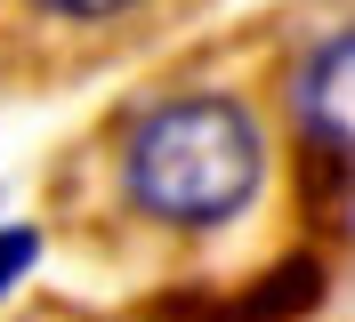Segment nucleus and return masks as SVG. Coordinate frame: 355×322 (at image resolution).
<instances>
[{
	"label": "nucleus",
	"mask_w": 355,
	"mask_h": 322,
	"mask_svg": "<svg viewBox=\"0 0 355 322\" xmlns=\"http://www.w3.org/2000/svg\"><path fill=\"white\" fill-rule=\"evenodd\" d=\"M33 258H41V234L33 226H0V298L33 274Z\"/></svg>",
	"instance_id": "obj_4"
},
{
	"label": "nucleus",
	"mask_w": 355,
	"mask_h": 322,
	"mask_svg": "<svg viewBox=\"0 0 355 322\" xmlns=\"http://www.w3.org/2000/svg\"><path fill=\"white\" fill-rule=\"evenodd\" d=\"M266 186V129L226 89L162 97L121 137V193L137 217L170 234H218L259 202Z\"/></svg>",
	"instance_id": "obj_1"
},
{
	"label": "nucleus",
	"mask_w": 355,
	"mask_h": 322,
	"mask_svg": "<svg viewBox=\"0 0 355 322\" xmlns=\"http://www.w3.org/2000/svg\"><path fill=\"white\" fill-rule=\"evenodd\" d=\"M315 298H323V258H283L275 274H259V290L210 306L202 322H299Z\"/></svg>",
	"instance_id": "obj_3"
},
{
	"label": "nucleus",
	"mask_w": 355,
	"mask_h": 322,
	"mask_svg": "<svg viewBox=\"0 0 355 322\" xmlns=\"http://www.w3.org/2000/svg\"><path fill=\"white\" fill-rule=\"evenodd\" d=\"M41 17L57 24H113V17H130V8H146V0H33Z\"/></svg>",
	"instance_id": "obj_5"
},
{
	"label": "nucleus",
	"mask_w": 355,
	"mask_h": 322,
	"mask_svg": "<svg viewBox=\"0 0 355 322\" xmlns=\"http://www.w3.org/2000/svg\"><path fill=\"white\" fill-rule=\"evenodd\" d=\"M291 121H299L307 153L355 170V24L323 33L307 57L291 64Z\"/></svg>",
	"instance_id": "obj_2"
}]
</instances>
